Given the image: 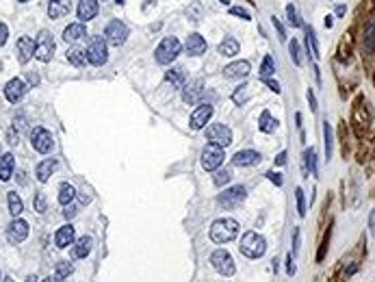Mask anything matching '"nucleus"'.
Returning a JSON list of instances; mask_svg holds the SVG:
<instances>
[{"mask_svg": "<svg viewBox=\"0 0 375 282\" xmlns=\"http://www.w3.org/2000/svg\"><path fill=\"white\" fill-rule=\"evenodd\" d=\"M239 235V221L232 217H224V219H217L210 226V239L215 243H230L232 239H237Z\"/></svg>", "mask_w": 375, "mask_h": 282, "instance_id": "f257e3e1", "label": "nucleus"}, {"mask_svg": "<svg viewBox=\"0 0 375 282\" xmlns=\"http://www.w3.org/2000/svg\"><path fill=\"white\" fill-rule=\"evenodd\" d=\"M239 249H241V254L247 258H260V256H265V252H267V241H265L263 235L249 230L243 235Z\"/></svg>", "mask_w": 375, "mask_h": 282, "instance_id": "f03ea898", "label": "nucleus"}, {"mask_svg": "<svg viewBox=\"0 0 375 282\" xmlns=\"http://www.w3.org/2000/svg\"><path fill=\"white\" fill-rule=\"evenodd\" d=\"M180 41L176 39V37H165L161 43H159V48L154 50V59H156V63H161V65H170L171 61H176V57L180 54Z\"/></svg>", "mask_w": 375, "mask_h": 282, "instance_id": "7ed1b4c3", "label": "nucleus"}, {"mask_svg": "<svg viewBox=\"0 0 375 282\" xmlns=\"http://www.w3.org/2000/svg\"><path fill=\"white\" fill-rule=\"evenodd\" d=\"M224 159H226V154H224V148H221V145H217V143L204 145V150H202V167L206 172L219 170Z\"/></svg>", "mask_w": 375, "mask_h": 282, "instance_id": "20e7f679", "label": "nucleus"}, {"mask_svg": "<svg viewBox=\"0 0 375 282\" xmlns=\"http://www.w3.org/2000/svg\"><path fill=\"white\" fill-rule=\"evenodd\" d=\"M87 61L91 65H104L108 61V50H106V41L102 37H91L89 46H87Z\"/></svg>", "mask_w": 375, "mask_h": 282, "instance_id": "39448f33", "label": "nucleus"}, {"mask_svg": "<svg viewBox=\"0 0 375 282\" xmlns=\"http://www.w3.org/2000/svg\"><path fill=\"white\" fill-rule=\"evenodd\" d=\"M54 54V39H52V33L48 31H41L35 39V59L41 63H48Z\"/></svg>", "mask_w": 375, "mask_h": 282, "instance_id": "423d86ee", "label": "nucleus"}, {"mask_svg": "<svg viewBox=\"0 0 375 282\" xmlns=\"http://www.w3.org/2000/svg\"><path fill=\"white\" fill-rule=\"evenodd\" d=\"M126 37H128V26L124 24V22H119V20L108 22V26H106V31H104V41L106 43L119 48V46H124V43H126Z\"/></svg>", "mask_w": 375, "mask_h": 282, "instance_id": "0eeeda50", "label": "nucleus"}, {"mask_svg": "<svg viewBox=\"0 0 375 282\" xmlns=\"http://www.w3.org/2000/svg\"><path fill=\"white\" fill-rule=\"evenodd\" d=\"M245 198H247V189L237 184V187H230V189H226L224 193H219L217 202L224 206V209H237Z\"/></svg>", "mask_w": 375, "mask_h": 282, "instance_id": "6e6552de", "label": "nucleus"}, {"mask_svg": "<svg viewBox=\"0 0 375 282\" xmlns=\"http://www.w3.org/2000/svg\"><path fill=\"white\" fill-rule=\"evenodd\" d=\"M206 139L210 141V143H217L221 145V148H226V145L232 143V130L226 126V124H210L208 128H206Z\"/></svg>", "mask_w": 375, "mask_h": 282, "instance_id": "1a4fd4ad", "label": "nucleus"}, {"mask_svg": "<svg viewBox=\"0 0 375 282\" xmlns=\"http://www.w3.org/2000/svg\"><path fill=\"white\" fill-rule=\"evenodd\" d=\"M210 263H213V267L219 271L221 276H232L237 271L235 260H232V256L226 249H215V252L210 254Z\"/></svg>", "mask_w": 375, "mask_h": 282, "instance_id": "9d476101", "label": "nucleus"}, {"mask_svg": "<svg viewBox=\"0 0 375 282\" xmlns=\"http://www.w3.org/2000/svg\"><path fill=\"white\" fill-rule=\"evenodd\" d=\"M31 143H33V148H35L39 154H48L52 148H54V139H52V135H50V130H46V128H35L31 133Z\"/></svg>", "mask_w": 375, "mask_h": 282, "instance_id": "9b49d317", "label": "nucleus"}, {"mask_svg": "<svg viewBox=\"0 0 375 282\" xmlns=\"http://www.w3.org/2000/svg\"><path fill=\"white\" fill-rule=\"evenodd\" d=\"M213 113H215V108L210 106V105H200V106L191 113V128H193V130H202L206 124L210 122Z\"/></svg>", "mask_w": 375, "mask_h": 282, "instance_id": "f8f14e48", "label": "nucleus"}, {"mask_svg": "<svg viewBox=\"0 0 375 282\" xmlns=\"http://www.w3.org/2000/svg\"><path fill=\"white\" fill-rule=\"evenodd\" d=\"M29 237V224L24 219H13L7 228V239L11 243H22Z\"/></svg>", "mask_w": 375, "mask_h": 282, "instance_id": "ddd939ff", "label": "nucleus"}, {"mask_svg": "<svg viewBox=\"0 0 375 282\" xmlns=\"http://www.w3.org/2000/svg\"><path fill=\"white\" fill-rule=\"evenodd\" d=\"M26 94V85H24V80H20V78H11L7 85H4V98H7L9 102H20L22 98H24Z\"/></svg>", "mask_w": 375, "mask_h": 282, "instance_id": "4468645a", "label": "nucleus"}, {"mask_svg": "<svg viewBox=\"0 0 375 282\" xmlns=\"http://www.w3.org/2000/svg\"><path fill=\"white\" fill-rule=\"evenodd\" d=\"M202 94H204V83L200 78L182 87V100L187 102V105H195V102H200Z\"/></svg>", "mask_w": 375, "mask_h": 282, "instance_id": "2eb2a0df", "label": "nucleus"}, {"mask_svg": "<svg viewBox=\"0 0 375 282\" xmlns=\"http://www.w3.org/2000/svg\"><path fill=\"white\" fill-rule=\"evenodd\" d=\"M15 50H18V61L20 63H29L31 59L35 57V41H33L31 37H20Z\"/></svg>", "mask_w": 375, "mask_h": 282, "instance_id": "dca6fc26", "label": "nucleus"}, {"mask_svg": "<svg viewBox=\"0 0 375 282\" xmlns=\"http://www.w3.org/2000/svg\"><path fill=\"white\" fill-rule=\"evenodd\" d=\"M232 163H235L237 167L256 165V163H260V154L256 150H241V152H237V154L232 156Z\"/></svg>", "mask_w": 375, "mask_h": 282, "instance_id": "f3484780", "label": "nucleus"}, {"mask_svg": "<svg viewBox=\"0 0 375 282\" xmlns=\"http://www.w3.org/2000/svg\"><path fill=\"white\" fill-rule=\"evenodd\" d=\"M249 70H252L249 68V61H235L224 68V76L226 78H245L249 74Z\"/></svg>", "mask_w": 375, "mask_h": 282, "instance_id": "a211bd4d", "label": "nucleus"}, {"mask_svg": "<svg viewBox=\"0 0 375 282\" xmlns=\"http://www.w3.org/2000/svg\"><path fill=\"white\" fill-rule=\"evenodd\" d=\"M74 239H76V230H74V226H69V224H65L63 228H59L57 230V235H54V243H57V247H68V246H72L74 243Z\"/></svg>", "mask_w": 375, "mask_h": 282, "instance_id": "6ab92c4d", "label": "nucleus"}, {"mask_svg": "<svg viewBox=\"0 0 375 282\" xmlns=\"http://www.w3.org/2000/svg\"><path fill=\"white\" fill-rule=\"evenodd\" d=\"M85 37H87V29L83 22H74V24H69L68 29L63 31V39L69 43H76V41L85 39Z\"/></svg>", "mask_w": 375, "mask_h": 282, "instance_id": "aec40b11", "label": "nucleus"}, {"mask_svg": "<svg viewBox=\"0 0 375 282\" xmlns=\"http://www.w3.org/2000/svg\"><path fill=\"white\" fill-rule=\"evenodd\" d=\"M69 11H72V2L69 0H50V4H48V15L54 20L68 15Z\"/></svg>", "mask_w": 375, "mask_h": 282, "instance_id": "412c9836", "label": "nucleus"}, {"mask_svg": "<svg viewBox=\"0 0 375 282\" xmlns=\"http://www.w3.org/2000/svg\"><path fill=\"white\" fill-rule=\"evenodd\" d=\"M187 52L193 54V57H200V54L206 52V39L202 35H198V33H193V35L187 37Z\"/></svg>", "mask_w": 375, "mask_h": 282, "instance_id": "4be33fe9", "label": "nucleus"}, {"mask_svg": "<svg viewBox=\"0 0 375 282\" xmlns=\"http://www.w3.org/2000/svg\"><path fill=\"white\" fill-rule=\"evenodd\" d=\"M76 13H78V20H83V22L96 18L98 15V2L96 0H80Z\"/></svg>", "mask_w": 375, "mask_h": 282, "instance_id": "5701e85b", "label": "nucleus"}, {"mask_svg": "<svg viewBox=\"0 0 375 282\" xmlns=\"http://www.w3.org/2000/svg\"><path fill=\"white\" fill-rule=\"evenodd\" d=\"M59 167V163L54 161V159H46V161H41L39 165H37V170H35V176H37V180L39 182H46L48 178L54 174V170Z\"/></svg>", "mask_w": 375, "mask_h": 282, "instance_id": "b1692460", "label": "nucleus"}, {"mask_svg": "<svg viewBox=\"0 0 375 282\" xmlns=\"http://www.w3.org/2000/svg\"><path fill=\"white\" fill-rule=\"evenodd\" d=\"M362 48H365L367 54L375 52V18H371V22L365 26V35H362Z\"/></svg>", "mask_w": 375, "mask_h": 282, "instance_id": "393cba45", "label": "nucleus"}, {"mask_svg": "<svg viewBox=\"0 0 375 282\" xmlns=\"http://www.w3.org/2000/svg\"><path fill=\"white\" fill-rule=\"evenodd\" d=\"M13 167H15V159H13V154H2L0 156V180L2 182H7L11 176H13Z\"/></svg>", "mask_w": 375, "mask_h": 282, "instance_id": "a878e982", "label": "nucleus"}, {"mask_svg": "<svg viewBox=\"0 0 375 282\" xmlns=\"http://www.w3.org/2000/svg\"><path fill=\"white\" fill-rule=\"evenodd\" d=\"M91 246H94V239H91V237H80L78 241H76V246H74V256H76V258L89 256Z\"/></svg>", "mask_w": 375, "mask_h": 282, "instance_id": "bb28decb", "label": "nucleus"}, {"mask_svg": "<svg viewBox=\"0 0 375 282\" xmlns=\"http://www.w3.org/2000/svg\"><path fill=\"white\" fill-rule=\"evenodd\" d=\"M165 78H167V83H171V87H176V89H180V87H184V70L182 68H171L170 72L165 74Z\"/></svg>", "mask_w": 375, "mask_h": 282, "instance_id": "cd10ccee", "label": "nucleus"}, {"mask_svg": "<svg viewBox=\"0 0 375 282\" xmlns=\"http://www.w3.org/2000/svg\"><path fill=\"white\" fill-rule=\"evenodd\" d=\"M278 119L275 117H271V113L269 111H263V115H260L258 119V128L263 130V133H273L275 128H278Z\"/></svg>", "mask_w": 375, "mask_h": 282, "instance_id": "c85d7f7f", "label": "nucleus"}, {"mask_svg": "<svg viewBox=\"0 0 375 282\" xmlns=\"http://www.w3.org/2000/svg\"><path fill=\"white\" fill-rule=\"evenodd\" d=\"M74 198H76V189L69 182H61V187H59V202L63 206H68Z\"/></svg>", "mask_w": 375, "mask_h": 282, "instance_id": "c756f323", "label": "nucleus"}, {"mask_svg": "<svg viewBox=\"0 0 375 282\" xmlns=\"http://www.w3.org/2000/svg\"><path fill=\"white\" fill-rule=\"evenodd\" d=\"M237 52H239V41L235 37H226V39L219 43V54H224V57H235Z\"/></svg>", "mask_w": 375, "mask_h": 282, "instance_id": "7c9ffc66", "label": "nucleus"}, {"mask_svg": "<svg viewBox=\"0 0 375 282\" xmlns=\"http://www.w3.org/2000/svg\"><path fill=\"white\" fill-rule=\"evenodd\" d=\"M7 202H9V213L13 217H18L22 211H24V204H22V198L15 191H9L7 193Z\"/></svg>", "mask_w": 375, "mask_h": 282, "instance_id": "2f4dec72", "label": "nucleus"}, {"mask_svg": "<svg viewBox=\"0 0 375 282\" xmlns=\"http://www.w3.org/2000/svg\"><path fill=\"white\" fill-rule=\"evenodd\" d=\"M65 57H68V61L74 65V68H80V65H85L87 61V54L85 50H80V48H69L68 52H65Z\"/></svg>", "mask_w": 375, "mask_h": 282, "instance_id": "473e14b6", "label": "nucleus"}, {"mask_svg": "<svg viewBox=\"0 0 375 282\" xmlns=\"http://www.w3.org/2000/svg\"><path fill=\"white\" fill-rule=\"evenodd\" d=\"M249 96H252V85H241L235 94H232V102L241 106V105H245V102L249 100Z\"/></svg>", "mask_w": 375, "mask_h": 282, "instance_id": "72a5a7b5", "label": "nucleus"}, {"mask_svg": "<svg viewBox=\"0 0 375 282\" xmlns=\"http://www.w3.org/2000/svg\"><path fill=\"white\" fill-rule=\"evenodd\" d=\"M304 163H306V170L312 174V176H317V152H314V148L306 150L304 152Z\"/></svg>", "mask_w": 375, "mask_h": 282, "instance_id": "f704fd0d", "label": "nucleus"}, {"mask_svg": "<svg viewBox=\"0 0 375 282\" xmlns=\"http://www.w3.org/2000/svg\"><path fill=\"white\" fill-rule=\"evenodd\" d=\"M323 137H325V161H330V159H332V145H334V141H332V126H330L328 122L323 124Z\"/></svg>", "mask_w": 375, "mask_h": 282, "instance_id": "c9c22d12", "label": "nucleus"}, {"mask_svg": "<svg viewBox=\"0 0 375 282\" xmlns=\"http://www.w3.org/2000/svg\"><path fill=\"white\" fill-rule=\"evenodd\" d=\"M273 72H275V61H273V57H271V54H267V57H265V61H263V65H260V76H263V78H269Z\"/></svg>", "mask_w": 375, "mask_h": 282, "instance_id": "e433bc0d", "label": "nucleus"}, {"mask_svg": "<svg viewBox=\"0 0 375 282\" xmlns=\"http://www.w3.org/2000/svg\"><path fill=\"white\" fill-rule=\"evenodd\" d=\"M306 37H308V48H312V57L319 59V43H317V33L312 26H306Z\"/></svg>", "mask_w": 375, "mask_h": 282, "instance_id": "4c0bfd02", "label": "nucleus"}, {"mask_svg": "<svg viewBox=\"0 0 375 282\" xmlns=\"http://www.w3.org/2000/svg\"><path fill=\"white\" fill-rule=\"evenodd\" d=\"M289 52H291L293 63H295V65H302V50H300V43H297L295 39L289 43Z\"/></svg>", "mask_w": 375, "mask_h": 282, "instance_id": "58836bf2", "label": "nucleus"}, {"mask_svg": "<svg viewBox=\"0 0 375 282\" xmlns=\"http://www.w3.org/2000/svg\"><path fill=\"white\" fill-rule=\"evenodd\" d=\"M72 271H74V265L68 263V260H63V263L57 265V278H68Z\"/></svg>", "mask_w": 375, "mask_h": 282, "instance_id": "ea45409f", "label": "nucleus"}, {"mask_svg": "<svg viewBox=\"0 0 375 282\" xmlns=\"http://www.w3.org/2000/svg\"><path fill=\"white\" fill-rule=\"evenodd\" d=\"M286 18H289V24L291 26H302V20H300V15H297V9L293 7V4H289V7H286Z\"/></svg>", "mask_w": 375, "mask_h": 282, "instance_id": "a19ab883", "label": "nucleus"}, {"mask_svg": "<svg viewBox=\"0 0 375 282\" xmlns=\"http://www.w3.org/2000/svg\"><path fill=\"white\" fill-rule=\"evenodd\" d=\"M230 178H232V174L228 172V170H219L215 174V184L217 187H224V184L230 182Z\"/></svg>", "mask_w": 375, "mask_h": 282, "instance_id": "79ce46f5", "label": "nucleus"}, {"mask_svg": "<svg viewBox=\"0 0 375 282\" xmlns=\"http://www.w3.org/2000/svg\"><path fill=\"white\" fill-rule=\"evenodd\" d=\"M295 200H297V213H300V217H306V200H304L302 189H295Z\"/></svg>", "mask_w": 375, "mask_h": 282, "instance_id": "37998d69", "label": "nucleus"}, {"mask_svg": "<svg viewBox=\"0 0 375 282\" xmlns=\"http://www.w3.org/2000/svg\"><path fill=\"white\" fill-rule=\"evenodd\" d=\"M35 211L37 213H46V195H43L41 191L35 195Z\"/></svg>", "mask_w": 375, "mask_h": 282, "instance_id": "c03bdc74", "label": "nucleus"}, {"mask_svg": "<svg viewBox=\"0 0 375 282\" xmlns=\"http://www.w3.org/2000/svg\"><path fill=\"white\" fill-rule=\"evenodd\" d=\"M230 13H232V15H237V18H243V20H252V15H249V11L241 9V7H232V9H230Z\"/></svg>", "mask_w": 375, "mask_h": 282, "instance_id": "a18cd8bd", "label": "nucleus"}, {"mask_svg": "<svg viewBox=\"0 0 375 282\" xmlns=\"http://www.w3.org/2000/svg\"><path fill=\"white\" fill-rule=\"evenodd\" d=\"M271 22H273V26H275V31H278V35H280V39H282V41H284V39H286V31H284V26H282V24H280V20H278V18H275V15H273V18H271Z\"/></svg>", "mask_w": 375, "mask_h": 282, "instance_id": "49530a36", "label": "nucleus"}, {"mask_svg": "<svg viewBox=\"0 0 375 282\" xmlns=\"http://www.w3.org/2000/svg\"><path fill=\"white\" fill-rule=\"evenodd\" d=\"M7 37H9V29L4 22H0V46H4L7 43Z\"/></svg>", "mask_w": 375, "mask_h": 282, "instance_id": "de8ad7c7", "label": "nucleus"}, {"mask_svg": "<svg viewBox=\"0 0 375 282\" xmlns=\"http://www.w3.org/2000/svg\"><path fill=\"white\" fill-rule=\"evenodd\" d=\"M300 252V228L293 230V254Z\"/></svg>", "mask_w": 375, "mask_h": 282, "instance_id": "09e8293b", "label": "nucleus"}, {"mask_svg": "<svg viewBox=\"0 0 375 282\" xmlns=\"http://www.w3.org/2000/svg\"><path fill=\"white\" fill-rule=\"evenodd\" d=\"M263 80H265V85H267L271 91H275V94H280V91H282V89H280V83H278V80H273V78H263Z\"/></svg>", "mask_w": 375, "mask_h": 282, "instance_id": "8fccbe9b", "label": "nucleus"}, {"mask_svg": "<svg viewBox=\"0 0 375 282\" xmlns=\"http://www.w3.org/2000/svg\"><path fill=\"white\" fill-rule=\"evenodd\" d=\"M267 178H269L271 182H275V184H278V187H282V182H284V180H282V176H280V174H275V172H269V174H267Z\"/></svg>", "mask_w": 375, "mask_h": 282, "instance_id": "3c124183", "label": "nucleus"}, {"mask_svg": "<svg viewBox=\"0 0 375 282\" xmlns=\"http://www.w3.org/2000/svg\"><path fill=\"white\" fill-rule=\"evenodd\" d=\"M308 102H310L312 111H317V98H314V91L312 89H308Z\"/></svg>", "mask_w": 375, "mask_h": 282, "instance_id": "603ef678", "label": "nucleus"}, {"mask_svg": "<svg viewBox=\"0 0 375 282\" xmlns=\"http://www.w3.org/2000/svg\"><path fill=\"white\" fill-rule=\"evenodd\" d=\"M286 263H289V265H286V274L293 276V274H295V265H293V256H291V254L286 256Z\"/></svg>", "mask_w": 375, "mask_h": 282, "instance_id": "864d4df0", "label": "nucleus"}, {"mask_svg": "<svg viewBox=\"0 0 375 282\" xmlns=\"http://www.w3.org/2000/svg\"><path fill=\"white\" fill-rule=\"evenodd\" d=\"M369 230L375 237V211H371V217H369Z\"/></svg>", "mask_w": 375, "mask_h": 282, "instance_id": "5fc2aeb1", "label": "nucleus"}, {"mask_svg": "<svg viewBox=\"0 0 375 282\" xmlns=\"http://www.w3.org/2000/svg\"><path fill=\"white\" fill-rule=\"evenodd\" d=\"M275 163H278V165H284V163H286V152H280L278 159H275Z\"/></svg>", "mask_w": 375, "mask_h": 282, "instance_id": "6e6d98bb", "label": "nucleus"}, {"mask_svg": "<svg viewBox=\"0 0 375 282\" xmlns=\"http://www.w3.org/2000/svg\"><path fill=\"white\" fill-rule=\"evenodd\" d=\"M332 20H334L332 15H325V22H323V24H325V29H332V24H334Z\"/></svg>", "mask_w": 375, "mask_h": 282, "instance_id": "4d7b16f0", "label": "nucleus"}, {"mask_svg": "<svg viewBox=\"0 0 375 282\" xmlns=\"http://www.w3.org/2000/svg\"><path fill=\"white\" fill-rule=\"evenodd\" d=\"M26 282H37V278H35V276H29V278H26Z\"/></svg>", "mask_w": 375, "mask_h": 282, "instance_id": "13d9d810", "label": "nucleus"}, {"mask_svg": "<svg viewBox=\"0 0 375 282\" xmlns=\"http://www.w3.org/2000/svg\"><path fill=\"white\" fill-rule=\"evenodd\" d=\"M219 2H224V4H228V2H230V0H219Z\"/></svg>", "mask_w": 375, "mask_h": 282, "instance_id": "bf43d9fd", "label": "nucleus"}, {"mask_svg": "<svg viewBox=\"0 0 375 282\" xmlns=\"http://www.w3.org/2000/svg\"><path fill=\"white\" fill-rule=\"evenodd\" d=\"M43 282H54V280H52V278H46V280H43Z\"/></svg>", "mask_w": 375, "mask_h": 282, "instance_id": "052dcab7", "label": "nucleus"}, {"mask_svg": "<svg viewBox=\"0 0 375 282\" xmlns=\"http://www.w3.org/2000/svg\"><path fill=\"white\" fill-rule=\"evenodd\" d=\"M117 4H124V0H117Z\"/></svg>", "mask_w": 375, "mask_h": 282, "instance_id": "680f3d73", "label": "nucleus"}, {"mask_svg": "<svg viewBox=\"0 0 375 282\" xmlns=\"http://www.w3.org/2000/svg\"><path fill=\"white\" fill-rule=\"evenodd\" d=\"M18 2H29V0H18Z\"/></svg>", "mask_w": 375, "mask_h": 282, "instance_id": "e2e57ef3", "label": "nucleus"}]
</instances>
